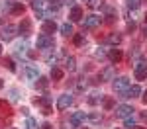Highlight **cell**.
<instances>
[{"mask_svg":"<svg viewBox=\"0 0 147 129\" xmlns=\"http://www.w3.org/2000/svg\"><path fill=\"white\" fill-rule=\"evenodd\" d=\"M16 31H18V27L12 25V23H8V25L0 27V39H2V41H12L14 35H16Z\"/></svg>","mask_w":147,"mask_h":129,"instance_id":"1","label":"cell"},{"mask_svg":"<svg viewBox=\"0 0 147 129\" xmlns=\"http://www.w3.org/2000/svg\"><path fill=\"white\" fill-rule=\"evenodd\" d=\"M100 23H102V16H96V14H88V16H84V20H82V25H84L86 29L98 27Z\"/></svg>","mask_w":147,"mask_h":129,"instance_id":"2","label":"cell"},{"mask_svg":"<svg viewBox=\"0 0 147 129\" xmlns=\"http://www.w3.org/2000/svg\"><path fill=\"white\" fill-rule=\"evenodd\" d=\"M134 74H136L137 80H145V78H147V63L143 61V59L136 63V67H134Z\"/></svg>","mask_w":147,"mask_h":129,"instance_id":"3","label":"cell"},{"mask_svg":"<svg viewBox=\"0 0 147 129\" xmlns=\"http://www.w3.org/2000/svg\"><path fill=\"white\" fill-rule=\"evenodd\" d=\"M131 84H129V78L127 76H120V78H114V90L120 94L127 92V88H129Z\"/></svg>","mask_w":147,"mask_h":129,"instance_id":"4","label":"cell"},{"mask_svg":"<svg viewBox=\"0 0 147 129\" xmlns=\"http://www.w3.org/2000/svg\"><path fill=\"white\" fill-rule=\"evenodd\" d=\"M53 37L49 33H41L39 37H37V41H35V45H37V49H51L53 47Z\"/></svg>","mask_w":147,"mask_h":129,"instance_id":"5","label":"cell"},{"mask_svg":"<svg viewBox=\"0 0 147 129\" xmlns=\"http://www.w3.org/2000/svg\"><path fill=\"white\" fill-rule=\"evenodd\" d=\"M116 116L122 117V119H125V117L134 116V108H131V106H127V104L118 106V108H116Z\"/></svg>","mask_w":147,"mask_h":129,"instance_id":"6","label":"cell"},{"mask_svg":"<svg viewBox=\"0 0 147 129\" xmlns=\"http://www.w3.org/2000/svg\"><path fill=\"white\" fill-rule=\"evenodd\" d=\"M71 104H73V96H71V94H63V96H59V100H57V110H67Z\"/></svg>","mask_w":147,"mask_h":129,"instance_id":"7","label":"cell"},{"mask_svg":"<svg viewBox=\"0 0 147 129\" xmlns=\"http://www.w3.org/2000/svg\"><path fill=\"white\" fill-rule=\"evenodd\" d=\"M116 78V70L112 69V67H106V69L100 72V80L102 82H110V80H114Z\"/></svg>","mask_w":147,"mask_h":129,"instance_id":"8","label":"cell"},{"mask_svg":"<svg viewBox=\"0 0 147 129\" xmlns=\"http://www.w3.org/2000/svg\"><path fill=\"white\" fill-rule=\"evenodd\" d=\"M86 121V114L84 112H75L73 116H71V125H80V123H84Z\"/></svg>","mask_w":147,"mask_h":129,"instance_id":"9","label":"cell"},{"mask_svg":"<svg viewBox=\"0 0 147 129\" xmlns=\"http://www.w3.org/2000/svg\"><path fill=\"white\" fill-rule=\"evenodd\" d=\"M18 31H20L24 37H28V35L32 33V22H30V20H22V23L18 25Z\"/></svg>","mask_w":147,"mask_h":129,"instance_id":"10","label":"cell"},{"mask_svg":"<svg viewBox=\"0 0 147 129\" xmlns=\"http://www.w3.org/2000/svg\"><path fill=\"white\" fill-rule=\"evenodd\" d=\"M139 94H141V88H139L137 84H134V86H129V88H127V92H124L120 98H137Z\"/></svg>","mask_w":147,"mask_h":129,"instance_id":"11","label":"cell"},{"mask_svg":"<svg viewBox=\"0 0 147 129\" xmlns=\"http://www.w3.org/2000/svg\"><path fill=\"white\" fill-rule=\"evenodd\" d=\"M69 18H71V22H80V20H82V8H80V6H73Z\"/></svg>","mask_w":147,"mask_h":129,"instance_id":"12","label":"cell"},{"mask_svg":"<svg viewBox=\"0 0 147 129\" xmlns=\"http://www.w3.org/2000/svg\"><path fill=\"white\" fill-rule=\"evenodd\" d=\"M26 76H28V80H37V78H39V70H37V67L30 65V67L26 69Z\"/></svg>","mask_w":147,"mask_h":129,"instance_id":"13","label":"cell"},{"mask_svg":"<svg viewBox=\"0 0 147 129\" xmlns=\"http://www.w3.org/2000/svg\"><path fill=\"white\" fill-rule=\"evenodd\" d=\"M14 6H16L14 0H0V14H4V12H12Z\"/></svg>","mask_w":147,"mask_h":129,"instance_id":"14","label":"cell"},{"mask_svg":"<svg viewBox=\"0 0 147 129\" xmlns=\"http://www.w3.org/2000/svg\"><path fill=\"white\" fill-rule=\"evenodd\" d=\"M100 102H104V94L92 92L90 96H88V104H90V106H96V104H100Z\"/></svg>","mask_w":147,"mask_h":129,"instance_id":"15","label":"cell"},{"mask_svg":"<svg viewBox=\"0 0 147 129\" xmlns=\"http://www.w3.org/2000/svg\"><path fill=\"white\" fill-rule=\"evenodd\" d=\"M108 59H110L112 63H120V61H122V51H120V49H110V51H108Z\"/></svg>","mask_w":147,"mask_h":129,"instance_id":"16","label":"cell"},{"mask_svg":"<svg viewBox=\"0 0 147 129\" xmlns=\"http://www.w3.org/2000/svg\"><path fill=\"white\" fill-rule=\"evenodd\" d=\"M63 76H65L63 69H59V67H51V80H63Z\"/></svg>","mask_w":147,"mask_h":129,"instance_id":"17","label":"cell"},{"mask_svg":"<svg viewBox=\"0 0 147 129\" xmlns=\"http://www.w3.org/2000/svg\"><path fill=\"white\" fill-rule=\"evenodd\" d=\"M59 29H61V33L67 35V37H69V35H75V31H73V23H63Z\"/></svg>","mask_w":147,"mask_h":129,"instance_id":"18","label":"cell"},{"mask_svg":"<svg viewBox=\"0 0 147 129\" xmlns=\"http://www.w3.org/2000/svg\"><path fill=\"white\" fill-rule=\"evenodd\" d=\"M75 67H77V59L75 57H67L65 59V69L67 70H75Z\"/></svg>","mask_w":147,"mask_h":129,"instance_id":"19","label":"cell"},{"mask_svg":"<svg viewBox=\"0 0 147 129\" xmlns=\"http://www.w3.org/2000/svg\"><path fill=\"white\" fill-rule=\"evenodd\" d=\"M55 29H57L55 22H43V31H45V33H53Z\"/></svg>","mask_w":147,"mask_h":129,"instance_id":"20","label":"cell"},{"mask_svg":"<svg viewBox=\"0 0 147 129\" xmlns=\"http://www.w3.org/2000/svg\"><path fill=\"white\" fill-rule=\"evenodd\" d=\"M73 41H75V45H82L84 41H86V35L84 33H75V37H73Z\"/></svg>","mask_w":147,"mask_h":129,"instance_id":"21","label":"cell"},{"mask_svg":"<svg viewBox=\"0 0 147 129\" xmlns=\"http://www.w3.org/2000/svg\"><path fill=\"white\" fill-rule=\"evenodd\" d=\"M43 6H45V0H32V8H34L35 12L43 10Z\"/></svg>","mask_w":147,"mask_h":129,"instance_id":"22","label":"cell"},{"mask_svg":"<svg viewBox=\"0 0 147 129\" xmlns=\"http://www.w3.org/2000/svg\"><path fill=\"white\" fill-rule=\"evenodd\" d=\"M124 125H125L127 129H134V127H136V117H134V116L125 117V119H124Z\"/></svg>","mask_w":147,"mask_h":129,"instance_id":"23","label":"cell"},{"mask_svg":"<svg viewBox=\"0 0 147 129\" xmlns=\"http://www.w3.org/2000/svg\"><path fill=\"white\" fill-rule=\"evenodd\" d=\"M125 4H127V8H129V10H137V8H139V4H141V0H125Z\"/></svg>","mask_w":147,"mask_h":129,"instance_id":"24","label":"cell"},{"mask_svg":"<svg viewBox=\"0 0 147 129\" xmlns=\"http://www.w3.org/2000/svg\"><path fill=\"white\" fill-rule=\"evenodd\" d=\"M120 41H122V35H118V33H112L108 37V43H112V45H118Z\"/></svg>","mask_w":147,"mask_h":129,"instance_id":"25","label":"cell"},{"mask_svg":"<svg viewBox=\"0 0 147 129\" xmlns=\"http://www.w3.org/2000/svg\"><path fill=\"white\" fill-rule=\"evenodd\" d=\"M8 94H10V100H12V102H18V100H20V90H18V88H12Z\"/></svg>","mask_w":147,"mask_h":129,"instance_id":"26","label":"cell"},{"mask_svg":"<svg viewBox=\"0 0 147 129\" xmlns=\"http://www.w3.org/2000/svg\"><path fill=\"white\" fill-rule=\"evenodd\" d=\"M86 4H88V8H102V6H104L102 0H88Z\"/></svg>","mask_w":147,"mask_h":129,"instance_id":"27","label":"cell"},{"mask_svg":"<svg viewBox=\"0 0 147 129\" xmlns=\"http://www.w3.org/2000/svg\"><path fill=\"white\" fill-rule=\"evenodd\" d=\"M26 127L28 129H37V121H35L34 117H28V119H26Z\"/></svg>","mask_w":147,"mask_h":129,"instance_id":"28","label":"cell"},{"mask_svg":"<svg viewBox=\"0 0 147 129\" xmlns=\"http://www.w3.org/2000/svg\"><path fill=\"white\" fill-rule=\"evenodd\" d=\"M10 14H24V4H20V2H16V6L12 8Z\"/></svg>","mask_w":147,"mask_h":129,"instance_id":"29","label":"cell"},{"mask_svg":"<svg viewBox=\"0 0 147 129\" xmlns=\"http://www.w3.org/2000/svg\"><path fill=\"white\" fill-rule=\"evenodd\" d=\"M102 106H104V110H112L114 108V100L112 98H106V100L102 102Z\"/></svg>","mask_w":147,"mask_h":129,"instance_id":"30","label":"cell"},{"mask_svg":"<svg viewBox=\"0 0 147 129\" xmlns=\"http://www.w3.org/2000/svg\"><path fill=\"white\" fill-rule=\"evenodd\" d=\"M6 67H8V70H12V72H16V65H14V61L12 59H6V63H4Z\"/></svg>","mask_w":147,"mask_h":129,"instance_id":"31","label":"cell"},{"mask_svg":"<svg viewBox=\"0 0 147 129\" xmlns=\"http://www.w3.org/2000/svg\"><path fill=\"white\" fill-rule=\"evenodd\" d=\"M47 84H49V80H47V78H41V76H39V82H37V86H39L41 90H45V88H47Z\"/></svg>","mask_w":147,"mask_h":129,"instance_id":"32","label":"cell"},{"mask_svg":"<svg viewBox=\"0 0 147 129\" xmlns=\"http://www.w3.org/2000/svg\"><path fill=\"white\" fill-rule=\"evenodd\" d=\"M106 55H108V53H106V49H104V47H100V49H96V57H98V59H104Z\"/></svg>","mask_w":147,"mask_h":129,"instance_id":"33","label":"cell"},{"mask_svg":"<svg viewBox=\"0 0 147 129\" xmlns=\"http://www.w3.org/2000/svg\"><path fill=\"white\" fill-rule=\"evenodd\" d=\"M86 119H90L92 123H98V121H100V116H98V114H90V116H86Z\"/></svg>","mask_w":147,"mask_h":129,"instance_id":"34","label":"cell"},{"mask_svg":"<svg viewBox=\"0 0 147 129\" xmlns=\"http://www.w3.org/2000/svg\"><path fill=\"white\" fill-rule=\"evenodd\" d=\"M41 129H53V125H51V123H43V125H41Z\"/></svg>","mask_w":147,"mask_h":129,"instance_id":"35","label":"cell"},{"mask_svg":"<svg viewBox=\"0 0 147 129\" xmlns=\"http://www.w3.org/2000/svg\"><path fill=\"white\" fill-rule=\"evenodd\" d=\"M63 4H69V6H75V0H63Z\"/></svg>","mask_w":147,"mask_h":129,"instance_id":"36","label":"cell"},{"mask_svg":"<svg viewBox=\"0 0 147 129\" xmlns=\"http://www.w3.org/2000/svg\"><path fill=\"white\" fill-rule=\"evenodd\" d=\"M141 100H143V102H145V104H147V90H145V92H143V96H141Z\"/></svg>","mask_w":147,"mask_h":129,"instance_id":"37","label":"cell"},{"mask_svg":"<svg viewBox=\"0 0 147 129\" xmlns=\"http://www.w3.org/2000/svg\"><path fill=\"white\" fill-rule=\"evenodd\" d=\"M143 37H147V25L143 27Z\"/></svg>","mask_w":147,"mask_h":129,"instance_id":"38","label":"cell"},{"mask_svg":"<svg viewBox=\"0 0 147 129\" xmlns=\"http://www.w3.org/2000/svg\"><path fill=\"white\" fill-rule=\"evenodd\" d=\"M0 55H2V47H0Z\"/></svg>","mask_w":147,"mask_h":129,"instance_id":"39","label":"cell"},{"mask_svg":"<svg viewBox=\"0 0 147 129\" xmlns=\"http://www.w3.org/2000/svg\"><path fill=\"white\" fill-rule=\"evenodd\" d=\"M145 20H147V14H145Z\"/></svg>","mask_w":147,"mask_h":129,"instance_id":"40","label":"cell"},{"mask_svg":"<svg viewBox=\"0 0 147 129\" xmlns=\"http://www.w3.org/2000/svg\"><path fill=\"white\" fill-rule=\"evenodd\" d=\"M14 129H16V127H14Z\"/></svg>","mask_w":147,"mask_h":129,"instance_id":"41","label":"cell"}]
</instances>
